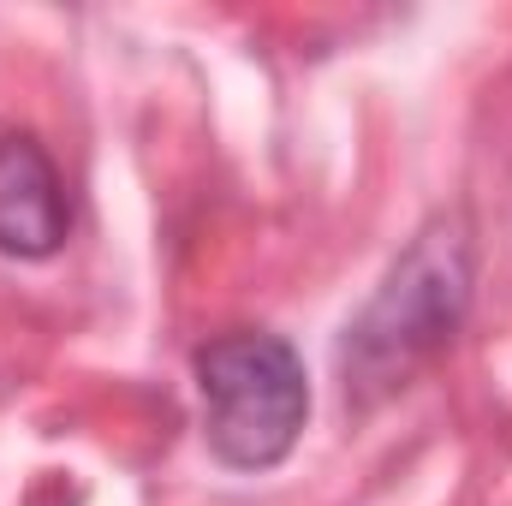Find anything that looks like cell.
I'll use <instances>...</instances> for the list:
<instances>
[{
  "label": "cell",
  "instance_id": "obj_2",
  "mask_svg": "<svg viewBox=\"0 0 512 506\" xmlns=\"http://www.w3.org/2000/svg\"><path fill=\"white\" fill-rule=\"evenodd\" d=\"M197 387H203V435L221 465L268 471L298 447L310 417V381L280 334L233 328L209 340L197 352Z\"/></svg>",
  "mask_w": 512,
  "mask_h": 506
},
{
  "label": "cell",
  "instance_id": "obj_3",
  "mask_svg": "<svg viewBox=\"0 0 512 506\" xmlns=\"http://www.w3.org/2000/svg\"><path fill=\"white\" fill-rule=\"evenodd\" d=\"M66 233H72V209H66L60 167L36 137L6 131L0 137V251L36 262L60 251Z\"/></svg>",
  "mask_w": 512,
  "mask_h": 506
},
{
  "label": "cell",
  "instance_id": "obj_1",
  "mask_svg": "<svg viewBox=\"0 0 512 506\" xmlns=\"http://www.w3.org/2000/svg\"><path fill=\"white\" fill-rule=\"evenodd\" d=\"M471 304V251L453 221H435L393 262L382 292L340 340V381L352 405H382L429 358H441Z\"/></svg>",
  "mask_w": 512,
  "mask_h": 506
}]
</instances>
